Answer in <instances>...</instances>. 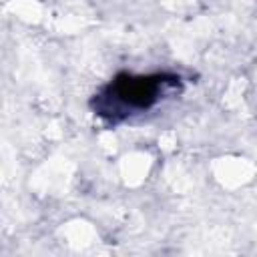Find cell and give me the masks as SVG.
I'll list each match as a JSON object with an SVG mask.
<instances>
[{
    "instance_id": "6da1fadb",
    "label": "cell",
    "mask_w": 257,
    "mask_h": 257,
    "mask_svg": "<svg viewBox=\"0 0 257 257\" xmlns=\"http://www.w3.org/2000/svg\"><path fill=\"white\" fill-rule=\"evenodd\" d=\"M177 78L155 74V76H118L110 82L104 94L98 98L100 114L118 116V114H133L145 108H151L157 100L163 98L173 86Z\"/></svg>"
}]
</instances>
